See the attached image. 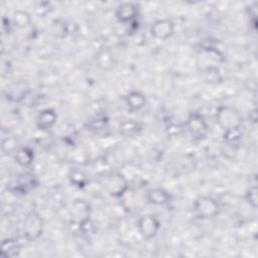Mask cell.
Listing matches in <instances>:
<instances>
[{
	"mask_svg": "<svg viewBox=\"0 0 258 258\" xmlns=\"http://www.w3.org/2000/svg\"><path fill=\"white\" fill-rule=\"evenodd\" d=\"M101 187L111 197L120 198L128 189V181L125 175L119 171L111 170L99 176Z\"/></svg>",
	"mask_w": 258,
	"mask_h": 258,
	"instance_id": "cell-1",
	"label": "cell"
},
{
	"mask_svg": "<svg viewBox=\"0 0 258 258\" xmlns=\"http://www.w3.org/2000/svg\"><path fill=\"white\" fill-rule=\"evenodd\" d=\"M216 121L224 132L241 128L243 122L241 114L235 108L227 105L218 107L216 111Z\"/></svg>",
	"mask_w": 258,
	"mask_h": 258,
	"instance_id": "cell-2",
	"label": "cell"
},
{
	"mask_svg": "<svg viewBox=\"0 0 258 258\" xmlns=\"http://www.w3.org/2000/svg\"><path fill=\"white\" fill-rule=\"evenodd\" d=\"M192 211L198 219L211 220L219 216L220 206L212 197L199 196L192 204Z\"/></svg>",
	"mask_w": 258,
	"mask_h": 258,
	"instance_id": "cell-3",
	"label": "cell"
},
{
	"mask_svg": "<svg viewBox=\"0 0 258 258\" xmlns=\"http://www.w3.org/2000/svg\"><path fill=\"white\" fill-rule=\"evenodd\" d=\"M182 129L195 141L203 140L209 131V127L205 118L197 112H191L188 114L185 122L182 125Z\"/></svg>",
	"mask_w": 258,
	"mask_h": 258,
	"instance_id": "cell-4",
	"label": "cell"
},
{
	"mask_svg": "<svg viewBox=\"0 0 258 258\" xmlns=\"http://www.w3.org/2000/svg\"><path fill=\"white\" fill-rule=\"evenodd\" d=\"M23 235L29 241L36 240L38 237L41 236L43 231V221L41 216L32 211L25 217L23 221Z\"/></svg>",
	"mask_w": 258,
	"mask_h": 258,
	"instance_id": "cell-5",
	"label": "cell"
},
{
	"mask_svg": "<svg viewBox=\"0 0 258 258\" xmlns=\"http://www.w3.org/2000/svg\"><path fill=\"white\" fill-rule=\"evenodd\" d=\"M70 216L76 225L79 227L90 221L91 206L83 199H76L72 202L70 207Z\"/></svg>",
	"mask_w": 258,
	"mask_h": 258,
	"instance_id": "cell-6",
	"label": "cell"
},
{
	"mask_svg": "<svg viewBox=\"0 0 258 258\" xmlns=\"http://www.w3.org/2000/svg\"><path fill=\"white\" fill-rule=\"evenodd\" d=\"M137 229L139 234L146 240L152 239L156 236L160 229L158 219L153 215H143L137 221Z\"/></svg>",
	"mask_w": 258,
	"mask_h": 258,
	"instance_id": "cell-7",
	"label": "cell"
},
{
	"mask_svg": "<svg viewBox=\"0 0 258 258\" xmlns=\"http://www.w3.org/2000/svg\"><path fill=\"white\" fill-rule=\"evenodd\" d=\"M174 33V23L169 19H158L150 26V34L157 40H166Z\"/></svg>",
	"mask_w": 258,
	"mask_h": 258,
	"instance_id": "cell-8",
	"label": "cell"
},
{
	"mask_svg": "<svg viewBox=\"0 0 258 258\" xmlns=\"http://www.w3.org/2000/svg\"><path fill=\"white\" fill-rule=\"evenodd\" d=\"M139 14V6L134 2L121 3L115 12L116 18L122 23H131L135 21Z\"/></svg>",
	"mask_w": 258,
	"mask_h": 258,
	"instance_id": "cell-9",
	"label": "cell"
},
{
	"mask_svg": "<svg viewBox=\"0 0 258 258\" xmlns=\"http://www.w3.org/2000/svg\"><path fill=\"white\" fill-rule=\"evenodd\" d=\"M96 66L102 71H110L115 66V57L110 48H100L95 54Z\"/></svg>",
	"mask_w": 258,
	"mask_h": 258,
	"instance_id": "cell-10",
	"label": "cell"
},
{
	"mask_svg": "<svg viewBox=\"0 0 258 258\" xmlns=\"http://www.w3.org/2000/svg\"><path fill=\"white\" fill-rule=\"evenodd\" d=\"M37 184L36 176L31 172H23L17 176L14 182V190L20 194H26Z\"/></svg>",
	"mask_w": 258,
	"mask_h": 258,
	"instance_id": "cell-11",
	"label": "cell"
},
{
	"mask_svg": "<svg viewBox=\"0 0 258 258\" xmlns=\"http://www.w3.org/2000/svg\"><path fill=\"white\" fill-rule=\"evenodd\" d=\"M57 115L54 110L46 108L41 110L36 117V127L39 130H48L50 129L56 122Z\"/></svg>",
	"mask_w": 258,
	"mask_h": 258,
	"instance_id": "cell-12",
	"label": "cell"
},
{
	"mask_svg": "<svg viewBox=\"0 0 258 258\" xmlns=\"http://www.w3.org/2000/svg\"><path fill=\"white\" fill-rule=\"evenodd\" d=\"M146 200L149 204L163 206L171 201V195L162 187H153L147 191Z\"/></svg>",
	"mask_w": 258,
	"mask_h": 258,
	"instance_id": "cell-13",
	"label": "cell"
},
{
	"mask_svg": "<svg viewBox=\"0 0 258 258\" xmlns=\"http://www.w3.org/2000/svg\"><path fill=\"white\" fill-rule=\"evenodd\" d=\"M142 131V126L136 120L128 119L119 124V133L125 138H134Z\"/></svg>",
	"mask_w": 258,
	"mask_h": 258,
	"instance_id": "cell-14",
	"label": "cell"
},
{
	"mask_svg": "<svg viewBox=\"0 0 258 258\" xmlns=\"http://www.w3.org/2000/svg\"><path fill=\"white\" fill-rule=\"evenodd\" d=\"M125 103L130 111H139L145 106L146 97L140 91H131L126 95Z\"/></svg>",
	"mask_w": 258,
	"mask_h": 258,
	"instance_id": "cell-15",
	"label": "cell"
},
{
	"mask_svg": "<svg viewBox=\"0 0 258 258\" xmlns=\"http://www.w3.org/2000/svg\"><path fill=\"white\" fill-rule=\"evenodd\" d=\"M14 159L15 162L20 165L21 167L24 168H28L32 165L33 160H34V154L32 149H30L29 147H20L18 149H16L15 153H14Z\"/></svg>",
	"mask_w": 258,
	"mask_h": 258,
	"instance_id": "cell-16",
	"label": "cell"
},
{
	"mask_svg": "<svg viewBox=\"0 0 258 258\" xmlns=\"http://www.w3.org/2000/svg\"><path fill=\"white\" fill-rule=\"evenodd\" d=\"M20 254V245L17 240L8 238L1 242L0 255L5 258H14Z\"/></svg>",
	"mask_w": 258,
	"mask_h": 258,
	"instance_id": "cell-17",
	"label": "cell"
},
{
	"mask_svg": "<svg viewBox=\"0 0 258 258\" xmlns=\"http://www.w3.org/2000/svg\"><path fill=\"white\" fill-rule=\"evenodd\" d=\"M202 79L204 80L205 83H208L210 85H218L222 83L223 77L222 74L220 73V70L216 66H208L204 68L201 72Z\"/></svg>",
	"mask_w": 258,
	"mask_h": 258,
	"instance_id": "cell-18",
	"label": "cell"
},
{
	"mask_svg": "<svg viewBox=\"0 0 258 258\" xmlns=\"http://www.w3.org/2000/svg\"><path fill=\"white\" fill-rule=\"evenodd\" d=\"M12 22L13 24L17 27V28H25L27 26L30 25L31 23V16L30 14L25 11V10H21V9H17L13 12L12 15Z\"/></svg>",
	"mask_w": 258,
	"mask_h": 258,
	"instance_id": "cell-19",
	"label": "cell"
},
{
	"mask_svg": "<svg viewBox=\"0 0 258 258\" xmlns=\"http://www.w3.org/2000/svg\"><path fill=\"white\" fill-rule=\"evenodd\" d=\"M69 179L72 184L78 188H84L88 183V177L84 171L79 168H72L69 172Z\"/></svg>",
	"mask_w": 258,
	"mask_h": 258,
	"instance_id": "cell-20",
	"label": "cell"
},
{
	"mask_svg": "<svg viewBox=\"0 0 258 258\" xmlns=\"http://www.w3.org/2000/svg\"><path fill=\"white\" fill-rule=\"evenodd\" d=\"M108 125V120L106 117L104 116H99L96 117L94 119H92L89 123H88V127L90 130L95 131V132H100L104 129L107 128Z\"/></svg>",
	"mask_w": 258,
	"mask_h": 258,
	"instance_id": "cell-21",
	"label": "cell"
},
{
	"mask_svg": "<svg viewBox=\"0 0 258 258\" xmlns=\"http://www.w3.org/2000/svg\"><path fill=\"white\" fill-rule=\"evenodd\" d=\"M245 200L251 208L257 209V207H258V189H257L256 185H252L246 190Z\"/></svg>",
	"mask_w": 258,
	"mask_h": 258,
	"instance_id": "cell-22",
	"label": "cell"
},
{
	"mask_svg": "<svg viewBox=\"0 0 258 258\" xmlns=\"http://www.w3.org/2000/svg\"><path fill=\"white\" fill-rule=\"evenodd\" d=\"M34 10L38 17H44L51 12L52 5L48 1H39L35 3Z\"/></svg>",
	"mask_w": 258,
	"mask_h": 258,
	"instance_id": "cell-23",
	"label": "cell"
},
{
	"mask_svg": "<svg viewBox=\"0 0 258 258\" xmlns=\"http://www.w3.org/2000/svg\"><path fill=\"white\" fill-rule=\"evenodd\" d=\"M242 135H243V132H242V129L241 128H238V129H233V130H229V131H225L224 132V140L231 144V143H236L238 142L241 138H242Z\"/></svg>",
	"mask_w": 258,
	"mask_h": 258,
	"instance_id": "cell-24",
	"label": "cell"
},
{
	"mask_svg": "<svg viewBox=\"0 0 258 258\" xmlns=\"http://www.w3.org/2000/svg\"><path fill=\"white\" fill-rule=\"evenodd\" d=\"M10 20L7 18H3V24H2V29L4 33H9L11 30V24H10Z\"/></svg>",
	"mask_w": 258,
	"mask_h": 258,
	"instance_id": "cell-25",
	"label": "cell"
},
{
	"mask_svg": "<svg viewBox=\"0 0 258 258\" xmlns=\"http://www.w3.org/2000/svg\"><path fill=\"white\" fill-rule=\"evenodd\" d=\"M249 120L253 123H256L257 121V113H256V110L254 109L253 111H251V113L249 114Z\"/></svg>",
	"mask_w": 258,
	"mask_h": 258,
	"instance_id": "cell-26",
	"label": "cell"
}]
</instances>
